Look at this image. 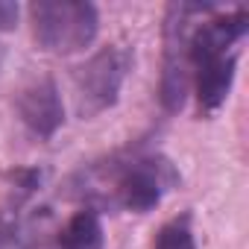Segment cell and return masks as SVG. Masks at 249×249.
<instances>
[{"instance_id": "cell-10", "label": "cell", "mask_w": 249, "mask_h": 249, "mask_svg": "<svg viewBox=\"0 0 249 249\" xmlns=\"http://www.w3.org/2000/svg\"><path fill=\"white\" fill-rule=\"evenodd\" d=\"M0 65H3V44H0Z\"/></svg>"}, {"instance_id": "cell-8", "label": "cell", "mask_w": 249, "mask_h": 249, "mask_svg": "<svg viewBox=\"0 0 249 249\" xmlns=\"http://www.w3.org/2000/svg\"><path fill=\"white\" fill-rule=\"evenodd\" d=\"M153 249H196L188 220H173V223L161 226V231L153 240Z\"/></svg>"}, {"instance_id": "cell-1", "label": "cell", "mask_w": 249, "mask_h": 249, "mask_svg": "<svg viewBox=\"0 0 249 249\" xmlns=\"http://www.w3.org/2000/svg\"><path fill=\"white\" fill-rule=\"evenodd\" d=\"M30 21L41 50L59 56L85 50L100 30L97 9L82 0H38L30 6Z\"/></svg>"}, {"instance_id": "cell-6", "label": "cell", "mask_w": 249, "mask_h": 249, "mask_svg": "<svg viewBox=\"0 0 249 249\" xmlns=\"http://www.w3.org/2000/svg\"><path fill=\"white\" fill-rule=\"evenodd\" d=\"M191 73L196 79L199 108L202 111H217L226 103V97L231 91V82H234V53L202 59L191 68Z\"/></svg>"}, {"instance_id": "cell-4", "label": "cell", "mask_w": 249, "mask_h": 249, "mask_svg": "<svg viewBox=\"0 0 249 249\" xmlns=\"http://www.w3.org/2000/svg\"><path fill=\"white\" fill-rule=\"evenodd\" d=\"M176 182L173 167L164 159H144L129 164L117 179V199L129 211H150L161 202L167 185Z\"/></svg>"}, {"instance_id": "cell-5", "label": "cell", "mask_w": 249, "mask_h": 249, "mask_svg": "<svg viewBox=\"0 0 249 249\" xmlns=\"http://www.w3.org/2000/svg\"><path fill=\"white\" fill-rule=\"evenodd\" d=\"M18 114L33 135L50 138L65 120V108H62V97H59L56 82L38 79V82L27 85L18 97Z\"/></svg>"}, {"instance_id": "cell-7", "label": "cell", "mask_w": 249, "mask_h": 249, "mask_svg": "<svg viewBox=\"0 0 249 249\" xmlns=\"http://www.w3.org/2000/svg\"><path fill=\"white\" fill-rule=\"evenodd\" d=\"M53 249H103V223L94 211H76L59 231Z\"/></svg>"}, {"instance_id": "cell-3", "label": "cell", "mask_w": 249, "mask_h": 249, "mask_svg": "<svg viewBox=\"0 0 249 249\" xmlns=\"http://www.w3.org/2000/svg\"><path fill=\"white\" fill-rule=\"evenodd\" d=\"M205 9L208 6H188V3H173L167 9L164 71H161V103L167 111H179L188 100V85H191V59H188L191 27H188V18L196 12H205Z\"/></svg>"}, {"instance_id": "cell-9", "label": "cell", "mask_w": 249, "mask_h": 249, "mask_svg": "<svg viewBox=\"0 0 249 249\" xmlns=\"http://www.w3.org/2000/svg\"><path fill=\"white\" fill-rule=\"evenodd\" d=\"M18 3H9V0H0V30H15L18 27Z\"/></svg>"}, {"instance_id": "cell-2", "label": "cell", "mask_w": 249, "mask_h": 249, "mask_svg": "<svg viewBox=\"0 0 249 249\" xmlns=\"http://www.w3.org/2000/svg\"><path fill=\"white\" fill-rule=\"evenodd\" d=\"M129 68V53L120 47H106L94 53L85 65L73 71V106L79 117H97L111 108L120 97Z\"/></svg>"}]
</instances>
